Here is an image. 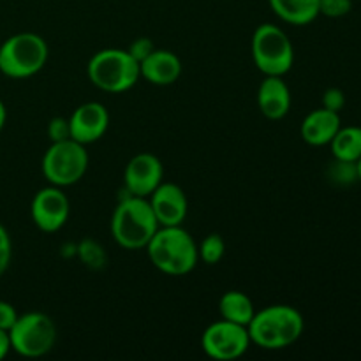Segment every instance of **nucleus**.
<instances>
[{
    "label": "nucleus",
    "instance_id": "obj_1",
    "mask_svg": "<svg viewBox=\"0 0 361 361\" xmlns=\"http://www.w3.org/2000/svg\"><path fill=\"white\" fill-rule=\"evenodd\" d=\"M145 250L150 263L169 277L189 275L200 263L197 243L182 226H161Z\"/></svg>",
    "mask_w": 361,
    "mask_h": 361
},
{
    "label": "nucleus",
    "instance_id": "obj_2",
    "mask_svg": "<svg viewBox=\"0 0 361 361\" xmlns=\"http://www.w3.org/2000/svg\"><path fill=\"white\" fill-rule=\"evenodd\" d=\"M247 330L254 345L267 351H281L302 337L305 319L295 307L275 303L263 310H256Z\"/></svg>",
    "mask_w": 361,
    "mask_h": 361
},
{
    "label": "nucleus",
    "instance_id": "obj_3",
    "mask_svg": "<svg viewBox=\"0 0 361 361\" xmlns=\"http://www.w3.org/2000/svg\"><path fill=\"white\" fill-rule=\"evenodd\" d=\"M159 228L161 226L148 197L127 194L113 212L111 235L115 242L126 250L147 249L148 242L154 238Z\"/></svg>",
    "mask_w": 361,
    "mask_h": 361
},
{
    "label": "nucleus",
    "instance_id": "obj_4",
    "mask_svg": "<svg viewBox=\"0 0 361 361\" xmlns=\"http://www.w3.org/2000/svg\"><path fill=\"white\" fill-rule=\"evenodd\" d=\"M87 76L99 90L123 94L141 80L140 62L127 49L106 48L88 60Z\"/></svg>",
    "mask_w": 361,
    "mask_h": 361
},
{
    "label": "nucleus",
    "instance_id": "obj_5",
    "mask_svg": "<svg viewBox=\"0 0 361 361\" xmlns=\"http://www.w3.org/2000/svg\"><path fill=\"white\" fill-rule=\"evenodd\" d=\"M49 56L48 42L34 32H20L0 44V73L25 80L41 73Z\"/></svg>",
    "mask_w": 361,
    "mask_h": 361
},
{
    "label": "nucleus",
    "instance_id": "obj_6",
    "mask_svg": "<svg viewBox=\"0 0 361 361\" xmlns=\"http://www.w3.org/2000/svg\"><path fill=\"white\" fill-rule=\"evenodd\" d=\"M250 53L256 67L264 76L284 78L295 63V48L291 39L274 23H263L254 30Z\"/></svg>",
    "mask_w": 361,
    "mask_h": 361
},
{
    "label": "nucleus",
    "instance_id": "obj_7",
    "mask_svg": "<svg viewBox=\"0 0 361 361\" xmlns=\"http://www.w3.org/2000/svg\"><path fill=\"white\" fill-rule=\"evenodd\" d=\"M88 152L85 145L74 140L55 141L42 157L41 169L49 185L63 189L80 182L88 169Z\"/></svg>",
    "mask_w": 361,
    "mask_h": 361
},
{
    "label": "nucleus",
    "instance_id": "obj_8",
    "mask_svg": "<svg viewBox=\"0 0 361 361\" xmlns=\"http://www.w3.org/2000/svg\"><path fill=\"white\" fill-rule=\"evenodd\" d=\"M56 335V324L48 314H21L9 330L11 349L23 358H41L55 348Z\"/></svg>",
    "mask_w": 361,
    "mask_h": 361
},
{
    "label": "nucleus",
    "instance_id": "obj_9",
    "mask_svg": "<svg viewBox=\"0 0 361 361\" xmlns=\"http://www.w3.org/2000/svg\"><path fill=\"white\" fill-rule=\"evenodd\" d=\"M250 337L247 326L219 319L207 326L201 335V349L204 355L217 361L238 360L249 351Z\"/></svg>",
    "mask_w": 361,
    "mask_h": 361
},
{
    "label": "nucleus",
    "instance_id": "obj_10",
    "mask_svg": "<svg viewBox=\"0 0 361 361\" xmlns=\"http://www.w3.org/2000/svg\"><path fill=\"white\" fill-rule=\"evenodd\" d=\"M32 222L42 233H56L67 224L71 201L60 187L48 185L37 190L30 204Z\"/></svg>",
    "mask_w": 361,
    "mask_h": 361
},
{
    "label": "nucleus",
    "instance_id": "obj_11",
    "mask_svg": "<svg viewBox=\"0 0 361 361\" xmlns=\"http://www.w3.org/2000/svg\"><path fill=\"white\" fill-rule=\"evenodd\" d=\"M164 178V166L161 159L148 152L134 155L123 171V187L130 196L148 197Z\"/></svg>",
    "mask_w": 361,
    "mask_h": 361
},
{
    "label": "nucleus",
    "instance_id": "obj_12",
    "mask_svg": "<svg viewBox=\"0 0 361 361\" xmlns=\"http://www.w3.org/2000/svg\"><path fill=\"white\" fill-rule=\"evenodd\" d=\"M109 129V113L101 102H85L69 116L71 140L81 145H92L101 140Z\"/></svg>",
    "mask_w": 361,
    "mask_h": 361
},
{
    "label": "nucleus",
    "instance_id": "obj_13",
    "mask_svg": "<svg viewBox=\"0 0 361 361\" xmlns=\"http://www.w3.org/2000/svg\"><path fill=\"white\" fill-rule=\"evenodd\" d=\"M150 207L157 217L159 226H182L189 214V201L180 185L173 182H162L148 196Z\"/></svg>",
    "mask_w": 361,
    "mask_h": 361
},
{
    "label": "nucleus",
    "instance_id": "obj_14",
    "mask_svg": "<svg viewBox=\"0 0 361 361\" xmlns=\"http://www.w3.org/2000/svg\"><path fill=\"white\" fill-rule=\"evenodd\" d=\"M182 60L169 49L155 48L150 55L140 62V73L143 80L157 87H168L176 83L182 76Z\"/></svg>",
    "mask_w": 361,
    "mask_h": 361
},
{
    "label": "nucleus",
    "instance_id": "obj_15",
    "mask_svg": "<svg viewBox=\"0 0 361 361\" xmlns=\"http://www.w3.org/2000/svg\"><path fill=\"white\" fill-rule=\"evenodd\" d=\"M257 108L268 120H282L291 109V90L282 76H264L257 88Z\"/></svg>",
    "mask_w": 361,
    "mask_h": 361
},
{
    "label": "nucleus",
    "instance_id": "obj_16",
    "mask_svg": "<svg viewBox=\"0 0 361 361\" xmlns=\"http://www.w3.org/2000/svg\"><path fill=\"white\" fill-rule=\"evenodd\" d=\"M341 127V113L317 108L303 118L300 126V136L310 147H324V145H330Z\"/></svg>",
    "mask_w": 361,
    "mask_h": 361
},
{
    "label": "nucleus",
    "instance_id": "obj_17",
    "mask_svg": "<svg viewBox=\"0 0 361 361\" xmlns=\"http://www.w3.org/2000/svg\"><path fill=\"white\" fill-rule=\"evenodd\" d=\"M279 20L295 27H305L319 14V0H268Z\"/></svg>",
    "mask_w": 361,
    "mask_h": 361
},
{
    "label": "nucleus",
    "instance_id": "obj_18",
    "mask_svg": "<svg viewBox=\"0 0 361 361\" xmlns=\"http://www.w3.org/2000/svg\"><path fill=\"white\" fill-rule=\"evenodd\" d=\"M219 312H221L222 319L249 326L256 314V307H254L250 296L243 291H228L219 300Z\"/></svg>",
    "mask_w": 361,
    "mask_h": 361
},
{
    "label": "nucleus",
    "instance_id": "obj_19",
    "mask_svg": "<svg viewBox=\"0 0 361 361\" xmlns=\"http://www.w3.org/2000/svg\"><path fill=\"white\" fill-rule=\"evenodd\" d=\"M334 159L345 162H358L361 157V127H341L330 141Z\"/></svg>",
    "mask_w": 361,
    "mask_h": 361
},
{
    "label": "nucleus",
    "instance_id": "obj_20",
    "mask_svg": "<svg viewBox=\"0 0 361 361\" xmlns=\"http://www.w3.org/2000/svg\"><path fill=\"white\" fill-rule=\"evenodd\" d=\"M197 254H200V259L207 264L221 263L226 254L224 238L217 233H212L197 245Z\"/></svg>",
    "mask_w": 361,
    "mask_h": 361
},
{
    "label": "nucleus",
    "instance_id": "obj_21",
    "mask_svg": "<svg viewBox=\"0 0 361 361\" xmlns=\"http://www.w3.org/2000/svg\"><path fill=\"white\" fill-rule=\"evenodd\" d=\"M330 178L338 185H351L358 180V169H356V162H345L335 159L328 171Z\"/></svg>",
    "mask_w": 361,
    "mask_h": 361
},
{
    "label": "nucleus",
    "instance_id": "obj_22",
    "mask_svg": "<svg viewBox=\"0 0 361 361\" xmlns=\"http://www.w3.org/2000/svg\"><path fill=\"white\" fill-rule=\"evenodd\" d=\"M351 9L353 0H319V14L326 18H342Z\"/></svg>",
    "mask_w": 361,
    "mask_h": 361
},
{
    "label": "nucleus",
    "instance_id": "obj_23",
    "mask_svg": "<svg viewBox=\"0 0 361 361\" xmlns=\"http://www.w3.org/2000/svg\"><path fill=\"white\" fill-rule=\"evenodd\" d=\"M80 256L85 261V264L92 268H97L104 263V250L101 249V245L90 242V240H87V242L80 245Z\"/></svg>",
    "mask_w": 361,
    "mask_h": 361
},
{
    "label": "nucleus",
    "instance_id": "obj_24",
    "mask_svg": "<svg viewBox=\"0 0 361 361\" xmlns=\"http://www.w3.org/2000/svg\"><path fill=\"white\" fill-rule=\"evenodd\" d=\"M321 102H323V108L330 109V111H335V113H341L345 106V94L337 87L326 88Z\"/></svg>",
    "mask_w": 361,
    "mask_h": 361
},
{
    "label": "nucleus",
    "instance_id": "obj_25",
    "mask_svg": "<svg viewBox=\"0 0 361 361\" xmlns=\"http://www.w3.org/2000/svg\"><path fill=\"white\" fill-rule=\"evenodd\" d=\"M11 257H13V243H11V236L7 229L0 224V277L7 271L11 264Z\"/></svg>",
    "mask_w": 361,
    "mask_h": 361
},
{
    "label": "nucleus",
    "instance_id": "obj_26",
    "mask_svg": "<svg viewBox=\"0 0 361 361\" xmlns=\"http://www.w3.org/2000/svg\"><path fill=\"white\" fill-rule=\"evenodd\" d=\"M48 136L51 140V143L62 140H69V118H63V116H55V118L49 120L48 123Z\"/></svg>",
    "mask_w": 361,
    "mask_h": 361
},
{
    "label": "nucleus",
    "instance_id": "obj_27",
    "mask_svg": "<svg viewBox=\"0 0 361 361\" xmlns=\"http://www.w3.org/2000/svg\"><path fill=\"white\" fill-rule=\"evenodd\" d=\"M18 316H20V314L16 312V309H14L9 302L0 300V330L9 334V330L14 326V323H16Z\"/></svg>",
    "mask_w": 361,
    "mask_h": 361
},
{
    "label": "nucleus",
    "instance_id": "obj_28",
    "mask_svg": "<svg viewBox=\"0 0 361 361\" xmlns=\"http://www.w3.org/2000/svg\"><path fill=\"white\" fill-rule=\"evenodd\" d=\"M154 49H155V46L150 39L140 37V39H136V41L129 46V48H127V51H129L130 55L137 60V62H141V60L147 59V56L150 55Z\"/></svg>",
    "mask_w": 361,
    "mask_h": 361
},
{
    "label": "nucleus",
    "instance_id": "obj_29",
    "mask_svg": "<svg viewBox=\"0 0 361 361\" xmlns=\"http://www.w3.org/2000/svg\"><path fill=\"white\" fill-rule=\"evenodd\" d=\"M11 351V341H9V334L4 330H0V360L6 358Z\"/></svg>",
    "mask_w": 361,
    "mask_h": 361
},
{
    "label": "nucleus",
    "instance_id": "obj_30",
    "mask_svg": "<svg viewBox=\"0 0 361 361\" xmlns=\"http://www.w3.org/2000/svg\"><path fill=\"white\" fill-rule=\"evenodd\" d=\"M6 120H7V109L6 106H4V102L0 101V130H2L4 126H6Z\"/></svg>",
    "mask_w": 361,
    "mask_h": 361
},
{
    "label": "nucleus",
    "instance_id": "obj_31",
    "mask_svg": "<svg viewBox=\"0 0 361 361\" xmlns=\"http://www.w3.org/2000/svg\"><path fill=\"white\" fill-rule=\"evenodd\" d=\"M356 169H358V180L361 182V157L358 159V162H356Z\"/></svg>",
    "mask_w": 361,
    "mask_h": 361
}]
</instances>
